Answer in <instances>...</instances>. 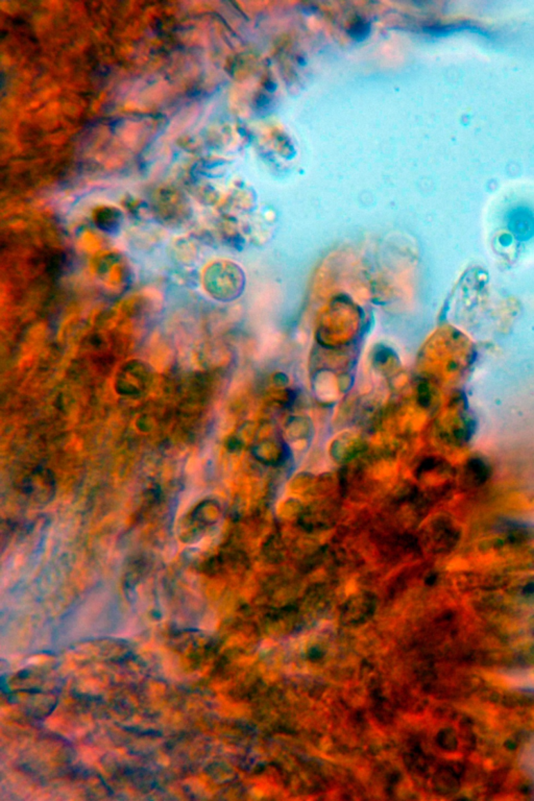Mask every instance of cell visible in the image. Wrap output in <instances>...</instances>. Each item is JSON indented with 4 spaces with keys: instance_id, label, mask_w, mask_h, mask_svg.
<instances>
[{
    "instance_id": "1",
    "label": "cell",
    "mask_w": 534,
    "mask_h": 801,
    "mask_svg": "<svg viewBox=\"0 0 534 801\" xmlns=\"http://www.w3.org/2000/svg\"><path fill=\"white\" fill-rule=\"evenodd\" d=\"M150 381V371L146 363L139 360L128 361L116 373V390L126 396H139L146 391Z\"/></svg>"
},
{
    "instance_id": "2",
    "label": "cell",
    "mask_w": 534,
    "mask_h": 801,
    "mask_svg": "<svg viewBox=\"0 0 534 801\" xmlns=\"http://www.w3.org/2000/svg\"><path fill=\"white\" fill-rule=\"evenodd\" d=\"M252 453L264 466H281L288 460L289 449L285 443L264 441L255 445Z\"/></svg>"
},
{
    "instance_id": "3",
    "label": "cell",
    "mask_w": 534,
    "mask_h": 801,
    "mask_svg": "<svg viewBox=\"0 0 534 801\" xmlns=\"http://www.w3.org/2000/svg\"><path fill=\"white\" fill-rule=\"evenodd\" d=\"M507 225L517 239L527 240L534 235V213L528 208H515L509 212Z\"/></svg>"
},
{
    "instance_id": "4",
    "label": "cell",
    "mask_w": 534,
    "mask_h": 801,
    "mask_svg": "<svg viewBox=\"0 0 534 801\" xmlns=\"http://www.w3.org/2000/svg\"><path fill=\"white\" fill-rule=\"evenodd\" d=\"M363 451V443L352 435H343L331 445L330 452L339 464L350 461Z\"/></svg>"
},
{
    "instance_id": "5",
    "label": "cell",
    "mask_w": 534,
    "mask_h": 801,
    "mask_svg": "<svg viewBox=\"0 0 534 801\" xmlns=\"http://www.w3.org/2000/svg\"><path fill=\"white\" fill-rule=\"evenodd\" d=\"M430 536H431L432 543L440 551L450 550L458 540V534L446 521L436 522L432 526Z\"/></svg>"
},
{
    "instance_id": "6",
    "label": "cell",
    "mask_w": 534,
    "mask_h": 801,
    "mask_svg": "<svg viewBox=\"0 0 534 801\" xmlns=\"http://www.w3.org/2000/svg\"><path fill=\"white\" fill-rule=\"evenodd\" d=\"M490 468L482 458H471L465 466V476L469 484L480 486L490 477Z\"/></svg>"
},
{
    "instance_id": "7",
    "label": "cell",
    "mask_w": 534,
    "mask_h": 801,
    "mask_svg": "<svg viewBox=\"0 0 534 801\" xmlns=\"http://www.w3.org/2000/svg\"><path fill=\"white\" fill-rule=\"evenodd\" d=\"M263 552L265 553V555H266L268 558L280 559L283 554L282 540L277 536H270V538L265 542Z\"/></svg>"
},
{
    "instance_id": "8",
    "label": "cell",
    "mask_w": 534,
    "mask_h": 801,
    "mask_svg": "<svg viewBox=\"0 0 534 801\" xmlns=\"http://www.w3.org/2000/svg\"><path fill=\"white\" fill-rule=\"evenodd\" d=\"M313 480L314 475L310 474V473H300L291 481V488L293 491H303V489L309 487L313 483Z\"/></svg>"
},
{
    "instance_id": "9",
    "label": "cell",
    "mask_w": 534,
    "mask_h": 801,
    "mask_svg": "<svg viewBox=\"0 0 534 801\" xmlns=\"http://www.w3.org/2000/svg\"><path fill=\"white\" fill-rule=\"evenodd\" d=\"M368 34H370V24H365L364 21L357 22L352 26L351 35L356 40H362V39L364 40Z\"/></svg>"
},
{
    "instance_id": "10",
    "label": "cell",
    "mask_w": 534,
    "mask_h": 801,
    "mask_svg": "<svg viewBox=\"0 0 534 801\" xmlns=\"http://www.w3.org/2000/svg\"><path fill=\"white\" fill-rule=\"evenodd\" d=\"M303 507H302L301 503L299 502V500L295 499L287 500V502L284 504V509H283L285 515L288 516V517L289 516H298V517H300L301 513H303Z\"/></svg>"
},
{
    "instance_id": "11",
    "label": "cell",
    "mask_w": 534,
    "mask_h": 801,
    "mask_svg": "<svg viewBox=\"0 0 534 801\" xmlns=\"http://www.w3.org/2000/svg\"><path fill=\"white\" fill-rule=\"evenodd\" d=\"M419 402L424 407H427L430 403V394L427 386L421 385L419 389Z\"/></svg>"
}]
</instances>
